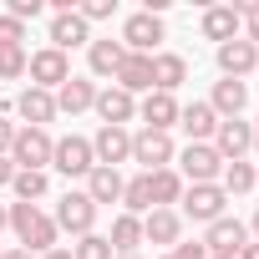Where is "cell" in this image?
I'll use <instances>...</instances> for the list:
<instances>
[{
    "label": "cell",
    "instance_id": "obj_1",
    "mask_svg": "<svg viewBox=\"0 0 259 259\" xmlns=\"http://www.w3.org/2000/svg\"><path fill=\"white\" fill-rule=\"evenodd\" d=\"M11 208V229H16V239H21V249L26 254H46V249H56V239H61V229H56V219L51 213H41L36 203H6Z\"/></svg>",
    "mask_w": 259,
    "mask_h": 259
},
{
    "label": "cell",
    "instance_id": "obj_2",
    "mask_svg": "<svg viewBox=\"0 0 259 259\" xmlns=\"http://www.w3.org/2000/svg\"><path fill=\"white\" fill-rule=\"evenodd\" d=\"M51 148H56V138L46 133V127H16L11 163H16L21 173H46V168H51Z\"/></svg>",
    "mask_w": 259,
    "mask_h": 259
},
{
    "label": "cell",
    "instance_id": "obj_3",
    "mask_svg": "<svg viewBox=\"0 0 259 259\" xmlns=\"http://www.w3.org/2000/svg\"><path fill=\"white\" fill-rule=\"evenodd\" d=\"M183 208H178V219H193V224H213V219H224L229 213V193L219 188V183H193V188H183V198H178Z\"/></svg>",
    "mask_w": 259,
    "mask_h": 259
},
{
    "label": "cell",
    "instance_id": "obj_4",
    "mask_svg": "<svg viewBox=\"0 0 259 259\" xmlns=\"http://www.w3.org/2000/svg\"><path fill=\"white\" fill-rule=\"evenodd\" d=\"M163 41H168L163 16L138 11V16H127V21H122V51H133V56H158V46H163Z\"/></svg>",
    "mask_w": 259,
    "mask_h": 259
},
{
    "label": "cell",
    "instance_id": "obj_5",
    "mask_svg": "<svg viewBox=\"0 0 259 259\" xmlns=\"http://www.w3.org/2000/svg\"><path fill=\"white\" fill-rule=\"evenodd\" d=\"M26 76H31V87H41V92H51V97H56V87H66V81H71V56H66V51H56V46H41V51H31Z\"/></svg>",
    "mask_w": 259,
    "mask_h": 259
},
{
    "label": "cell",
    "instance_id": "obj_6",
    "mask_svg": "<svg viewBox=\"0 0 259 259\" xmlns=\"http://www.w3.org/2000/svg\"><path fill=\"white\" fill-rule=\"evenodd\" d=\"M51 219H56L61 234H76V239H81V234H97V203H92L81 188H66Z\"/></svg>",
    "mask_w": 259,
    "mask_h": 259
},
{
    "label": "cell",
    "instance_id": "obj_7",
    "mask_svg": "<svg viewBox=\"0 0 259 259\" xmlns=\"http://www.w3.org/2000/svg\"><path fill=\"white\" fill-rule=\"evenodd\" d=\"M178 148H173V133H148V127H138L133 133V163L143 173H158V168H173Z\"/></svg>",
    "mask_w": 259,
    "mask_h": 259
},
{
    "label": "cell",
    "instance_id": "obj_8",
    "mask_svg": "<svg viewBox=\"0 0 259 259\" xmlns=\"http://www.w3.org/2000/svg\"><path fill=\"white\" fill-rule=\"evenodd\" d=\"M51 168L66 173V178H87V173L97 168V158H92V138H76V133L56 138V148H51Z\"/></svg>",
    "mask_w": 259,
    "mask_h": 259
},
{
    "label": "cell",
    "instance_id": "obj_9",
    "mask_svg": "<svg viewBox=\"0 0 259 259\" xmlns=\"http://www.w3.org/2000/svg\"><path fill=\"white\" fill-rule=\"evenodd\" d=\"M219 173H224V158L208 148V143H188L183 153H178V178L193 188V183H219Z\"/></svg>",
    "mask_w": 259,
    "mask_h": 259
},
{
    "label": "cell",
    "instance_id": "obj_10",
    "mask_svg": "<svg viewBox=\"0 0 259 259\" xmlns=\"http://www.w3.org/2000/svg\"><path fill=\"white\" fill-rule=\"evenodd\" d=\"M92 158H97V168H122V163H133V133H127V127H97Z\"/></svg>",
    "mask_w": 259,
    "mask_h": 259
},
{
    "label": "cell",
    "instance_id": "obj_11",
    "mask_svg": "<svg viewBox=\"0 0 259 259\" xmlns=\"http://www.w3.org/2000/svg\"><path fill=\"white\" fill-rule=\"evenodd\" d=\"M224 163H239L249 148H254V122H244V117H229V122H219V133H213V143H208Z\"/></svg>",
    "mask_w": 259,
    "mask_h": 259
},
{
    "label": "cell",
    "instance_id": "obj_12",
    "mask_svg": "<svg viewBox=\"0 0 259 259\" xmlns=\"http://www.w3.org/2000/svg\"><path fill=\"white\" fill-rule=\"evenodd\" d=\"M213 61H219V71H224L229 81H244L249 71H259V46H249V41L239 36V41L213 46Z\"/></svg>",
    "mask_w": 259,
    "mask_h": 259
},
{
    "label": "cell",
    "instance_id": "obj_13",
    "mask_svg": "<svg viewBox=\"0 0 259 259\" xmlns=\"http://www.w3.org/2000/svg\"><path fill=\"white\" fill-rule=\"evenodd\" d=\"M92 112L102 117V127H127L138 117V97H127L122 87H97V107Z\"/></svg>",
    "mask_w": 259,
    "mask_h": 259
},
{
    "label": "cell",
    "instance_id": "obj_14",
    "mask_svg": "<svg viewBox=\"0 0 259 259\" xmlns=\"http://www.w3.org/2000/svg\"><path fill=\"white\" fill-rule=\"evenodd\" d=\"M244 244H249V224H244V219H229V213L213 219L208 234H203V249H208V254H239Z\"/></svg>",
    "mask_w": 259,
    "mask_h": 259
},
{
    "label": "cell",
    "instance_id": "obj_15",
    "mask_svg": "<svg viewBox=\"0 0 259 259\" xmlns=\"http://www.w3.org/2000/svg\"><path fill=\"white\" fill-rule=\"evenodd\" d=\"M138 117H143L148 133H173V127H178V97H168V92H148V97L138 102Z\"/></svg>",
    "mask_w": 259,
    "mask_h": 259
},
{
    "label": "cell",
    "instance_id": "obj_16",
    "mask_svg": "<svg viewBox=\"0 0 259 259\" xmlns=\"http://www.w3.org/2000/svg\"><path fill=\"white\" fill-rule=\"evenodd\" d=\"M198 31H203V41H213V46L239 41V31H244L239 6H208V11H203V21H198Z\"/></svg>",
    "mask_w": 259,
    "mask_h": 259
},
{
    "label": "cell",
    "instance_id": "obj_17",
    "mask_svg": "<svg viewBox=\"0 0 259 259\" xmlns=\"http://www.w3.org/2000/svg\"><path fill=\"white\" fill-rule=\"evenodd\" d=\"M178 127L188 133V143H213V133H219V112H213L208 102H188V107H178Z\"/></svg>",
    "mask_w": 259,
    "mask_h": 259
},
{
    "label": "cell",
    "instance_id": "obj_18",
    "mask_svg": "<svg viewBox=\"0 0 259 259\" xmlns=\"http://www.w3.org/2000/svg\"><path fill=\"white\" fill-rule=\"evenodd\" d=\"M51 46L71 56L76 46H92V26H87L76 11H66V16H51Z\"/></svg>",
    "mask_w": 259,
    "mask_h": 259
},
{
    "label": "cell",
    "instance_id": "obj_19",
    "mask_svg": "<svg viewBox=\"0 0 259 259\" xmlns=\"http://www.w3.org/2000/svg\"><path fill=\"white\" fill-rule=\"evenodd\" d=\"M16 112L26 117L21 127H46V122H56L61 112H56V97L51 92H41V87H26L21 97H16Z\"/></svg>",
    "mask_w": 259,
    "mask_h": 259
},
{
    "label": "cell",
    "instance_id": "obj_20",
    "mask_svg": "<svg viewBox=\"0 0 259 259\" xmlns=\"http://www.w3.org/2000/svg\"><path fill=\"white\" fill-rule=\"evenodd\" d=\"M183 239V219H178V208H153V213H143V244H178Z\"/></svg>",
    "mask_w": 259,
    "mask_h": 259
},
{
    "label": "cell",
    "instance_id": "obj_21",
    "mask_svg": "<svg viewBox=\"0 0 259 259\" xmlns=\"http://www.w3.org/2000/svg\"><path fill=\"white\" fill-rule=\"evenodd\" d=\"M112 87H122L127 97L153 92V56H133V51H127L122 66H117V76H112Z\"/></svg>",
    "mask_w": 259,
    "mask_h": 259
},
{
    "label": "cell",
    "instance_id": "obj_22",
    "mask_svg": "<svg viewBox=\"0 0 259 259\" xmlns=\"http://www.w3.org/2000/svg\"><path fill=\"white\" fill-rule=\"evenodd\" d=\"M97 107V81L92 76H71L66 87H56V112L76 117V112H92Z\"/></svg>",
    "mask_w": 259,
    "mask_h": 259
},
{
    "label": "cell",
    "instance_id": "obj_23",
    "mask_svg": "<svg viewBox=\"0 0 259 259\" xmlns=\"http://www.w3.org/2000/svg\"><path fill=\"white\" fill-rule=\"evenodd\" d=\"M183 81H188V61H183L178 51H158V56H153V92H168V97H173Z\"/></svg>",
    "mask_w": 259,
    "mask_h": 259
},
{
    "label": "cell",
    "instance_id": "obj_24",
    "mask_svg": "<svg viewBox=\"0 0 259 259\" xmlns=\"http://www.w3.org/2000/svg\"><path fill=\"white\" fill-rule=\"evenodd\" d=\"M208 107L219 112V122H229V117H239L244 107H249V87L244 81H213V92H208Z\"/></svg>",
    "mask_w": 259,
    "mask_h": 259
},
{
    "label": "cell",
    "instance_id": "obj_25",
    "mask_svg": "<svg viewBox=\"0 0 259 259\" xmlns=\"http://www.w3.org/2000/svg\"><path fill=\"white\" fill-rule=\"evenodd\" d=\"M122 183H127V178H122L117 168H92V173H87V188H81V193H87V198H92V203L102 208V203H122Z\"/></svg>",
    "mask_w": 259,
    "mask_h": 259
},
{
    "label": "cell",
    "instance_id": "obj_26",
    "mask_svg": "<svg viewBox=\"0 0 259 259\" xmlns=\"http://www.w3.org/2000/svg\"><path fill=\"white\" fill-rule=\"evenodd\" d=\"M122 56H127V51H122V41H112V36H107V41L92 36V46H87V66H92V76H117Z\"/></svg>",
    "mask_w": 259,
    "mask_h": 259
},
{
    "label": "cell",
    "instance_id": "obj_27",
    "mask_svg": "<svg viewBox=\"0 0 259 259\" xmlns=\"http://www.w3.org/2000/svg\"><path fill=\"white\" fill-rule=\"evenodd\" d=\"M148 188H153V208H173L188 183L178 178V168H158V173H148Z\"/></svg>",
    "mask_w": 259,
    "mask_h": 259
},
{
    "label": "cell",
    "instance_id": "obj_28",
    "mask_svg": "<svg viewBox=\"0 0 259 259\" xmlns=\"http://www.w3.org/2000/svg\"><path fill=\"white\" fill-rule=\"evenodd\" d=\"M107 244H112V254H138V244H143V219H133V213H117V219H112V234H107Z\"/></svg>",
    "mask_w": 259,
    "mask_h": 259
},
{
    "label": "cell",
    "instance_id": "obj_29",
    "mask_svg": "<svg viewBox=\"0 0 259 259\" xmlns=\"http://www.w3.org/2000/svg\"><path fill=\"white\" fill-rule=\"evenodd\" d=\"M122 213H133V219L153 213V188H148V173H138V178H127V183H122Z\"/></svg>",
    "mask_w": 259,
    "mask_h": 259
},
{
    "label": "cell",
    "instance_id": "obj_30",
    "mask_svg": "<svg viewBox=\"0 0 259 259\" xmlns=\"http://www.w3.org/2000/svg\"><path fill=\"white\" fill-rule=\"evenodd\" d=\"M219 188L229 193V198H244V193H254V163H224V173H219Z\"/></svg>",
    "mask_w": 259,
    "mask_h": 259
},
{
    "label": "cell",
    "instance_id": "obj_31",
    "mask_svg": "<svg viewBox=\"0 0 259 259\" xmlns=\"http://www.w3.org/2000/svg\"><path fill=\"white\" fill-rule=\"evenodd\" d=\"M11 188H16V203H41L46 188H51V178H46V173H21V168H16Z\"/></svg>",
    "mask_w": 259,
    "mask_h": 259
},
{
    "label": "cell",
    "instance_id": "obj_32",
    "mask_svg": "<svg viewBox=\"0 0 259 259\" xmlns=\"http://www.w3.org/2000/svg\"><path fill=\"white\" fill-rule=\"evenodd\" d=\"M71 259H117V254H112L107 234H81V239L71 244Z\"/></svg>",
    "mask_w": 259,
    "mask_h": 259
},
{
    "label": "cell",
    "instance_id": "obj_33",
    "mask_svg": "<svg viewBox=\"0 0 259 259\" xmlns=\"http://www.w3.org/2000/svg\"><path fill=\"white\" fill-rule=\"evenodd\" d=\"M26 61H31V51H26V46L0 51V81H21V76H26Z\"/></svg>",
    "mask_w": 259,
    "mask_h": 259
},
{
    "label": "cell",
    "instance_id": "obj_34",
    "mask_svg": "<svg viewBox=\"0 0 259 259\" xmlns=\"http://www.w3.org/2000/svg\"><path fill=\"white\" fill-rule=\"evenodd\" d=\"M16 46H26V26L16 16H0V51H16Z\"/></svg>",
    "mask_w": 259,
    "mask_h": 259
},
{
    "label": "cell",
    "instance_id": "obj_35",
    "mask_svg": "<svg viewBox=\"0 0 259 259\" xmlns=\"http://www.w3.org/2000/svg\"><path fill=\"white\" fill-rule=\"evenodd\" d=\"M76 16L92 26V21H112L117 16V0H87V6H76Z\"/></svg>",
    "mask_w": 259,
    "mask_h": 259
},
{
    "label": "cell",
    "instance_id": "obj_36",
    "mask_svg": "<svg viewBox=\"0 0 259 259\" xmlns=\"http://www.w3.org/2000/svg\"><path fill=\"white\" fill-rule=\"evenodd\" d=\"M239 21H244V41L259 46V0L254 6H239Z\"/></svg>",
    "mask_w": 259,
    "mask_h": 259
},
{
    "label": "cell",
    "instance_id": "obj_37",
    "mask_svg": "<svg viewBox=\"0 0 259 259\" xmlns=\"http://www.w3.org/2000/svg\"><path fill=\"white\" fill-rule=\"evenodd\" d=\"M41 11H46V6H41V0H11V6H6V16H16L21 26H26V21H36Z\"/></svg>",
    "mask_w": 259,
    "mask_h": 259
},
{
    "label": "cell",
    "instance_id": "obj_38",
    "mask_svg": "<svg viewBox=\"0 0 259 259\" xmlns=\"http://www.w3.org/2000/svg\"><path fill=\"white\" fill-rule=\"evenodd\" d=\"M168 259H208V249H203V239H178Z\"/></svg>",
    "mask_w": 259,
    "mask_h": 259
},
{
    "label": "cell",
    "instance_id": "obj_39",
    "mask_svg": "<svg viewBox=\"0 0 259 259\" xmlns=\"http://www.w3.org/2000/svg\"><path fill=\"white\" fill-rule=\"evenodd\" d=\"M11 143H16V122L0 117V153H6V158H11Z\"/></svg>",
    "mask_w": 259,
    "mask_h": 259
},
{
    "label": "cell",
    "instance_id": "obj_40",
    "mask_svg": "<svg viewBox=\"0 0 259 259\" xmlns=\"http://www.w3.org/2000/svg\"><path fill=\"white\" fill-rule=\"evenodd\" d=\"M11 178H16V163H11L6 153H0V188H11Z\"/></svg>",
    "mask_w": 259,
    "mask_h": 259
},
{
    "label": "cell",
    "instance_id": "obj_41",
    "mask_svg": "<svg viewBox=\"0 0 259 259\" xmlns=\"http://www.w3.org/2000/svg\"><path fill=\"white\" fill-rule=\"evenodd\" d=\"M234 259H259V244H254V239H249V244H244V249H239V254H234Z\"/></svg>",
    "mask_w": 259,
    "mask_h": 259
},
{
    "label": "cell",
    "instance_id": "obj_42",
    "mask_svg": "<svg viewBox=\"0 0 259 259\" xmlns=\"http://www.w3.org/2000/svg\"><path fill=\"white\" fill-rule=\"evenodd\" d=\"M41 259H71V249H61V244H56V249H46Z\"/></svg>",
    "mask_w": 259,
    "mask_h": 259
},
{
    "label": "cell",
    "instance_id": "obj_43",
    "mask_svg": "<svg viewBox=\"0 0 259 259\" xmlns=\"http://www.w3.org/2000/svg\"><path fill=\"white\" fill-rule=\"evenodd\" d=\"M0 259H36V254H26V249H6Z\"/></svg>",
    "mask_w": 259,
    "mask_h": 259
},
{
    "label": "cell",
    "instance_id": "obj_44",
    "mask_svg": "<svg viewBox=\"0 0 259 259\" xmlns=\"http://www.w3.org/2000/svg\"><path fill=\"white\" fill-rule=\"evenodd\" d=\"M249 239L259 244V208H254V219H249Z\"/></svg>",
    "mask_w": 259,
    "mask_h": 259
},
{
    "label": "cell",
    "instance_id": "obj_45",
    "mask_svg": "<svg viewBox=\"0 0 259 259\" xmlns=\"http://www.w3.org/2000/svg\"><path fill=\"white\" fill-rule=\"evenodd\" d=\"M0 229H11V208L6 203H0Z\"/></svg>",
    "mask_w": 259,
    "mask_h": 259
},
{
    "label": "cell",
    "instance_id": "obj_46",
    "mask_svg": "<svg viewBox=\"0 0 259 259\" xmlns=\"http://www.w3.org/2000/svg\"><path fill=\"white\" fill-rule=\"evenodd\" d=\"M254 153H259V122H254Z\"/></svg>",
    "mask_w": 259,
    "mask_h": 259
},
{
    "label": "cell",
    "instance_id": "obj_47",
    "mask_svg": "<svg viewBox=\"0 0 259 259\" xmlns=\"http://www.w3.org/2000/svg\"><path fill=\"white\" fill-rule=\"evenodd\" d=\"M117 259H143V254H117Z\"/></svg>",
    "mask_w": 259,
    "mask_h": 259
},
{
    "label": "cell",
    "instance_id": "obj_48",
    "mask_svg": "<svg viewBox=\"0 0 259 259\" xmlns=\"http://www.w3.org/2000/svg\"><path fill=\"white\" fill-rule=\"evenodd\" d=\"M208 259H234V254H208Z\"/></svg>",
    "mask_w": 259,
    "mask_h": 259
},
{
    "label": "cell",
    "instance_id": "obj_49",
    "mask_svg": "<svg viewBox=\"0 0 259 259\" xmlns=\"http://www.w3.org/2000/svg\"><path fill=\"white\" fill-rule=\"evenodd\" d=\"M254 188H259V168H254Z\"/></svg>",
    "mask_w": 259,
    "mask_h": 259
}]
</instances>
